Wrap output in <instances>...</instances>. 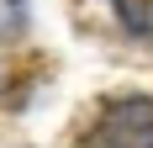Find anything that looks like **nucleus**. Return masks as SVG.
Wrapping results in <instances>:
<instances>
[{"instance_id": "f03ea898", "label": "nucleus", "mask_w": 153, "mask_h": 148, "mask_svg": "<svg viewBox=\"0 0 153 148\" xmlns=\"http://www.w3.org/2000/svg\"><path fill=\"white\" fill-rule=\"evenodd\" d=\"M116 16H122V27L143 43H153V0H116Z\"/></svg>"}, {"instance_id": "f257e3e1", "label": "nucleus", "mask_w": 153, "mask_h": 148, "mask_svg": "<svg viewBox=\"0 0 153 148\" xmlns=\"http://www.w3.org/2000/svg\"><path fill=\"white\" fill-rule=\"evenodd\" d=\"M79 148H153V101L143 95L111 101L79 138Z\"/></svg>"}]
</instances>
